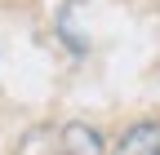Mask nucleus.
Segmentation results:
<instances>
[{
    "label": "nucleus",
    "instance_id": "nucleus-2",
    "mask_svg": "<svg viewBox=\"0 0 160 155\" xmlns=\"http://www.w3.org/2000/svg\"><path fill=\"white\" fill-rule=\"evenodd\" d=\"M62 142H67V155H107V138L93 124H80V120L62 129Z\"/></svg>",
    "mask_w": 160,
    "mask_h": 155
},
{
    "label": "nucleus",
    "instance_id": "nucleus-1",
    "mask_svg": "<svg viewBox=\"0 0 160 155\" xmlns=\"http://www.w3.org/2000/svg\"><path fill=\"white\" fill-rule=\"evenodd\" d=\"M116 155H160V120L129 124L116 138Z\"/></svg>",
    "mask_w": 160,
    "mask_h": 155
}]
</instances>
